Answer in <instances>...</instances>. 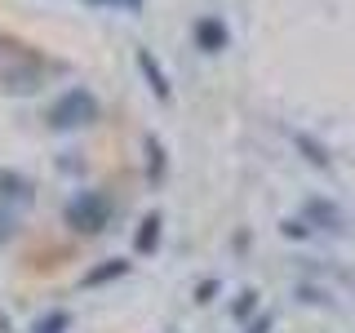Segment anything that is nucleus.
Instances as JSON below:
<instances>
[{
  "label": "nucleus",
  "instance_id": "nucleus-1",
  "mask_svg": "<svg viewBox=\"0 0 355 333\" xmlns=\"http://www.w3.org/2000/svg\"><path fill=\"white\" fill-rule=\"evenodd\" d=\"M107 218H111V205H107L103 191H85L80 200L67 205V222H71L76 231H85V236H98V231L107 227Z\"/></svg>",
  "mask_w": 355,
  "mask_h": 333
},
{
  "label": "nucleus",
  "instance_id": "nucleus-2",
  "mask_svg": "<svg viewBox=\"0 0 355 333\" xmlns=\"http://www.w3.org/2000/svg\"><path fill=\"white\" fill-rule=\"evenodd\" d=\"M94 116H98V103H94V94H85V89H71V94H62L58 103H53V111H49V120H53L58 129L89 125Z\"/></svg>",
  "mask_w": 355,
  "mask_h": 333
},
{
  "label": "nucleus",
  "instance_id": "nucleus-3",
  "mask_svg": "<svg viewBox=\"0 0 355 333\" xmlns=\"http://www.w3.org/2000/svg\"><path fill=\"white\" fill-rule=\"evenodd\" d=\"M196 40H200V49H205V53H218L222 44H227V27H222L218 18H200L196 22Z\"/></svg>",
  "mask_w": 355,
  "mask_h": 333
},
{
  "label": "nucleus",
  "instance_id": "nucleus-4",
  "mask_svg": "<svg viewBox=\"0 0 355 333\" xmlns=\"http://www.w3.org/2000/svg\"><path fill=\"white\" fill-rule=\"evenodd\" d=\"M155 240H160V218H147V222H142L138 244H142V249H155Z\"/></svg>",
  "mask_w": 355,
  "mask_h": 333
},
{
  "label": "nucleus",
  "instance_id": "nucleus-5",
  "mask_svg": "<svg viewBox=\"0 0 355 333\" xmlns=\"http://www.w3.org/2000/svg\"><path fill=\"white\" fill-rule=\"evenodd\" d=\"M94 5H107V0H94Z\"/></svg>",
  "mask_w": 355,
  "mask_h": 333
}]
</instances>
